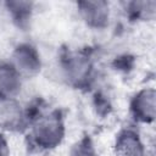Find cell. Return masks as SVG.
Returning a JSON list of instances; mask_svg holds the SVG:
<instances>
[{
	"instance_id": "cell-1",
	"label": "cell",
	"mask_w": 156,
	"mask_h": 156,
	"mask_svg": "<svg viewBox=\"0 0 156 156\" xmlns=\"http://www.w3.org/2000/svg\"><path fill=\"white\" fill-rule=\"evenodd\" d=\"M56 76L65 85L83 91H90L98 85V60L89 46L62 48L55 63Z\"/></svg>"
},
{
	"instance_id": "cell-2",
	"label": "cell",
	"mask_w": 156,
	"mask_h": 156,
	"mask_svg": "<svg viewBox=\"0 0 156 156\" xmlns=\"http://www.w3.org/2000/svg\"><path fill=\"white\" fill-rule=\"evenodd\" d=\"M67 121L65 112L58 107H43L29 122L24 133L27 146L32 152L41 155L52 154L66 140Z\"/></svg>"
},
{
	"instance_id": "cell-3",
	"label": "cell",
	"mask_w": 156,
	"mask_h": 156,
	"mask_svg": "<svg viewBox=\"0 0 156 156\" xmlns=\"http://www.w3.org/2000/svg\"><path fill=\"white\" fill-rule=\"evenodd\" d=\"M7 60L26 82L37 78L44 69V58L39 48L28 39L17 41L11 48Z\"/></svg>"
},
{
	"instance_id": "cell-4",
	"label": "cell",
	"mask_w": 156,
	"mask_h": 156,
	"mask_svg": "<svg viewBox=\"0 0 156 156\" xmlns=\"http://www.w3.org/2000/svg\"><path fill=\"white\" fill-rule=\"evenodd\" d=\"M78 21L89 30L104 32L113 22V5L106 0H82L74 2Z\"/></svg>"
},
{
	"instance_id": "cell-5",
	"label": "cell",
	"mask_w": 156,
	"mask_h": 156,
	"mask_svg": "<svg viewBox=\"0 0 156 156\" xmlns=\"http://www.w3.org/2000/svg\"><path fill=\"white\" fill-rule=\"evenodd\" d=\"M130 123L136 127H151L156 119V89L154 85H143L136 89L128 101Z\"/></svg>"
},
{
	"instance_id": "cell-6",
	"label": "cell",
	"mask_w": 156,
	"mask_h": 156,
	"mask_svg": "<svg viewBox=\"0 0 156 156\" xmlns=\"http://www.w3.org/2000/svg\"><path fill=\"white\" fill-rule=\"evenodd\" d=\"M113 156H151L149 144L140 127L133 123L122 126L112 140Z\"/></svg>"
},
{
	"instance_id": "cell-7",
	"label": "cell",
	"mask_w": 156,
	"mask_h": 156,
	"mask_svg": "<svg viewBox=\"0 0 156 156\" xmlns=\"http://www.w3.org/2000/svg\"><path fill=\"white\" fill-rule=\"evenodd\" d=\"M29 116L23 100L5 99L0 100V130L7 135H20L27 132Z\"/></svg>"
},
{
	"instance_id": "cell-8",
	"label": "cell",
	"mask_w": 156,
	"mask_h": 156,
	"mask_svg": "<svg viewBox=\"0 0 156 156\" xmlns=\"http://www.w3.org/2000/svg\"><path fill=\"white\" fill-rule=\"evenodd\" d=\"M0 7L11 24L18 30H27L30 28L37 11L35 2L26 0H9L0 2Z\"/></svg>"
},
{
	"instance_id": "cell-9",
	"label": "cell",
	"mask_w": 156,
	"mask_h": 156,
	"mask_svg": "<svg viewBox=\"0 0 156 156\" xmlns=\"http://www.w3.org/2000/svg\"><path fill=\"white\" fill-rule=\"evenodd\" d=\"M26 83L7 58H0V100L20 99Z\"/></svg>"
},
{
	"instance_id": "cell-10",
	"label": "cell",
	"mask_w": 156,
	"mask_h": 156,
	"mask_svg": "<svg viewBox=\"0 0 156 156\" xmlns=\"http://www.w3.org/2000/svg\"><path fill=\"white\" fill-rule=\"evenodd\" d=\"M119 12L129 23H149L156 17V1L154 0H133L118 4Z\"/></svg>"
},
{
	"instance_id": "cell-11",
	"label": "cell",
	"mask_w": 156,
	"mask_h": 156,
	"mask_svg": "<svg viewBox=\"0 0 156 156\" xmlns=\"http://www.w3.org/2000/svg\"><path fill=\"white\" fill-rule=\"evenodd\" d=\"M67 156H101V154L94 139L89 134H84L71 145Z\"/></svg>"
},
{
	"instance_id": "cell-12",
	"label": "cell",
	"mask_w": 156,
	"mask_h": 156,
	"mask_svg": "<svg viewBox=\"0 0 156 156\" xmlns=\"http://www.w3.org/2000/svg\"><path fill=\"white\" fill-rule=\"evenodd\" d=\"M0 156H11V145L9 135L0 130Z\"/></svg>"
},
{
	"instance_id": "cell-13",
	"label": "cell",
	"mask_w": 156,
	"mask_h": 156,
	"mask_svg": "<svg viewBox=\"0 0 156 156\" xmlns=\"http://www.w3.org/2000/svg\"><path fill=\"white\" fill-rule=\"evenodd\" d=\"M1 17H2V11H1V7H0V23H1Z\"/></svg>"
},
{
	"instance_id": "cell-14",
	"label": "cell",
	"mask_w": 156,
	"mask_h": 156,
	"mask_svg": "<svg viewBox=\"0 0 156 156\" xmlns=\"http://www.w3.org/2000/svg\"><path fill=\"white\" fill-rule=\"evenodd\" d=\"M41 156H52V154H48V155H41Z\"/></svg>"
}]
</instances>
